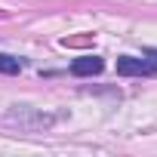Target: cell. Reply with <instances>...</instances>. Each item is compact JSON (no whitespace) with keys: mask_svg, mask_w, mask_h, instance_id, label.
<instances>
[{"mask_svg":"<svg viewBox=\"0 0 157 157\" xmlns=\"http://www.w3.org/2000/svg\"><path fill=\"white\" fill-rule=\"evenodd\" d=\"M6 120H10V123H19L22 129H46V126L52 123V117H46V114H31L28 108H19V105L6 114Z\"/></svg>","mask_w":157,"mask_h":157,"instance_id":"cell-1","label":"cell"},{"mask_svg":"<svg viewBox=\"0 0 157 157\" xmlns=\"http://www.w3.org/2000/svg\"><path fill=\"white\" fill-rule=\"evenodd\" d=\"M117 74L120 77H151L157 74V68L145 59H136V56H120L117 59Z\"/></svg>","mask_w":157,"mask_h":157,"instance_id":"cell-2","label":"cell"},{"mask_svg":"<svg viewBox=\"0 0 157 157\" xmlns=\"http://www.w3.org/2000/svg\"><path fill=\"white\" fill-rule=\"evenodd\" d=\"M102 68H105V62L99 56H80V59L71 62V74L74 77H96V74H102Z\"/></svg>","mask_w":157,"mask_h":157,"instance_id":"cell-3","label":"cell"},{"mask_svg":"<svg viewBox=\"0 0 157 157\" xmlns=\"http://www.w3.org/2000/svg\"><path fill=\"white\" fill-rule=\"evenodd\" d=\"M22 71V62L16 56H6V52H0V74H19Z\"/></svg>","mask_w":157,"mask_h":157,"instance_id":"cell-4","label":"cell"},{"mask_svg":"<svg viewBox=\"0 0 157 157\" xmlns=\"http://www.w3.org/2000/svg\"><path fill=\"white\" fill-rule=\"evenodd\" d=\"M145 56H151V59L157 62V49H145Z\"/></svg>","mask_w":157,"mask_h":157,"instance_id":"cell-5","label":"cell"}]
</instances>
